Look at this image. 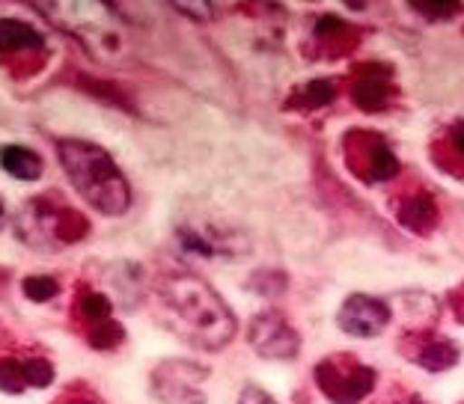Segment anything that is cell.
<instances>
[{
	"instance_id": "cell-5",
	"label": "cell",
	"mask_w": 464,
	"mask_h": 404,
	"mask_svg": "<svg viewBox=\"0 0 464 404\" xmlns=\"http://www.w3.org/2000/svg\"><path fill=\"white\" fill-rule=\"evenodd\" d=\"M315 384L334 404H361L375 387V369L352 354H331L315 366Z\"/></svg>"
},
{
	"instance_id": "cell-11",
	"label": "cell",
	"mask_w": 464,
	"mask_h": 404,
	"mask_svg": "<svg viewBox=\"0 0 464 404\" xmlns=\"http://www.w3.org/2000/svg\"><path fill=\"white\" fill-rule=\"evenodd\" d=\"M54 380V366L45 357H0V390L21 396L27 387H48Z\"/></svg>"
},
{
	"instance_id": "cell-7",
	"label": "cell",
	"mask_w": 464,
	"mask_h": 404,
	"mask_svg": "<svg viewBox=\"0 0 464 404\" xmlns=\"http://www.w3.org/2000/svg\"><path fill=\"white\" fill-rule=\"evenodd\" d=\"M206 378L208 371L191 360H164L152 371V392L164 404H206Z\"/></svg>"
},
{
	"instance_id": "cell-12",
	"label": "cell",
	"mask_w": 464,
	"mask_h": 404,
	"mask_svg": "<svg viewBox=\"0 0 464 404\" xmlns=\"http://www.w3.org/2000/svg\"><path fill=\"white\" fill-rule=\"evenodd\" d=\"M402 342H414L420 348L414 351H405L411 363H420L429 371H444V369H452L459 363V345L450 342V339H431L429 331L423 333H411L405 336Z\"/></svg>"
},
{
	"instance_id": "cell-17",
	"label": "cell",
	"mask_w": 464,
	"mask_h": 404,
	"mask_svg": "<svg viewBox=\"0 0 464 404\" xmlns=\"http://www.w3.org/2000/svg\"><path fill=\"white\" fill-rule=\"evenodd\" d=\"M334 81H310L307 87L298 92V104L304 111H315V108H324V104L334 101Z\"/></svg>"
},
{
	"instance_id": "cell-19",
	"label": "cell",
	"mask_w": 464,
	"mask_h": 404,
	"mask_svg": "<svg viewBox=\"0 0 464 404\" xmlns=\"http://www.w3.org/2000/svg\"><path fill=\"white\" fill-rule=\"evenodd\" d=\"M420 15H426L429 21H450L459 15L461 4H411Z\"/></svg>"
},
{
	"instance_id": "cell-21",
	"label": "cell",
	"mask_w": 464,
	"mask_h": 404,
	"mask_svg": "<svg viewBox=\"0 0 464 404\" xmlns=\"http://www.w3.org/2000/svg\"><path fill=\"white\" fill-rule=\"evenodd\" d=\"M57 404H102L92 392H81V396H72V399H63V401H57Z\"/></svg>"
},
{
	"instance_id": "cell-9",
	"label": "cell",
	"mask_w": 464,
	"mask_h": 404,
	"mask_svg": "<svg viewBox=\"0 0 464 404\" xmlns=\"http://www.w3.org/2000/svg\"><path fill=\"white\" fill-rule=\"evenodd\" d=\"M336 322H340V331H345L348 336L375 339L387 331L390 322H393V306L372 294H352V297H345V303L340 306Z\"/></svg>"
},
{
	"instance_id": "cell-13",
	"label": "cell",
	"mask_w": 464,
	"mask_h": 404,
	"mask_svg": "<svg viewBox=\"0 0 464 404\" xmlns=\"http://www.w3.org/2000/svg\"><path fill=\"white\" fill-rule=\"evenodd\" d=\"M45 39L36 27L18 18H0V54H24V51H42Z\"/></svg>"
},
{
	"instance_id": "cell-8",
	"label": "cell",
	"mask_w": 464,
	"mask_h": 404,
	"mask_svg": "<svg viewBox=\"0 0 464 404\" xmlns=\"http://www.w3.org/2000/svg\"><path fill=\"white\" fill-rule=\"evenodd\" d=\"M247 342L266 360H292L301 351V333L280 310H266L250 322Z\"/></svg>"
},
{
	"instance_id": "cell-10",
	"label": "cell",
	"mask_w": 464,
	"mask_h": 404,
	"mask_svg": "<svg viewBox=\"0 0 464 404\" xmlns=\"http://www.w3.org/2000/svg\"><path fill=\"white\" fill-rule=\"evenodd\" d=\"M390 95H393V69L384 63H369L354 72L352 81V99L361 111L375 113L384 111Z\"/></svg>"
},
{
	"instance_id": "cell-4",
	"label": "cell",
	"mask_w": 464,
	"mask_h": 404,
	"mask_svg": "<svg viewBox=\"0 0 464 404\" xmlns=\"http://www.w3.org/2000/svg\"><path fill=\"white\" fill-rule=\"evenodd\" d=\"M90 223L75 215L66 206H48V199H27V206L18 211L15 232L27 247L42 253H57L69 244L87 236Z\"/></svg>"
},
{
	"instance_id": "cell-15",
	"label": "cell",
	"mask_w": 464,
	"mask_h": 404,
	"mask_svg": "<svg viewBox=\"0 0 464 404\" xmlns=\"http://www.w3.org/2000/svg\"><path fill=\"white\" fill-rule=\"evenodd\" d=\"M348 34H354V30L348 27L345 21L334 18V15H324L313 30V42L319 45L322 57H340L352 48V36Z\"/></svg>"
},
{
	"instance_id": "cell-6",
	"label": "cell",
	"mask_w": 464,
	"mask_h": 404,
	"mask_svg": "<svg viewBox=\"0 0 464 404\" xmlns=\"http://www.w3.org/2000/svg\"><path fill=\"white\" fill-rule=\"evenodd\" d=\"M348 167L354 169L363 182H387L399 173V161L393 155V149L384 143V137L369 134L363 129H354L348 134V140H343Z\"/></svg>"
},
{
	"instance_id": "cell-3",
	"label": "cell",
	"mask_w": 464,
	"mask_h": 404,
	"mask_svg": "<svg viewBox=\"0 0 464 404\" xmlns=\"http://www.w3.org/2000/svg\"><path fill=\"white\" fill-rule=\"evenodd\" d=\"M51 24L75 36L92 57L113 60L125 48L122 18L104 4H36Z\"/></svg>"
},
{
	"instance_id": "cell-1",
	"label": "cell",
	"mask_w": 464,
	"mask_h": 404,
	"mask_svg": "<svg viewBox=\"0 0 464 404\" xmlns=\"http://www.w3.org/2000/svg\"><path fill=\"white\" fill-rule=\"evenodd\" d=\"M164 327L188 345L220 351L236 336V315L218 292L194 274H167L155 285Z\"/></svg>"
},
{
	"instance_id": "cell-22",
	"label": "cell",
	"mask_w": 464,
	"mask_h": 404,
	"mask_svg": "<svg viewBox=\"0 0 464 404\" xmlns=\"http://www.w3.org/2000/svg\"><path fill=\"white\" fill-rule=\"evenodd\" d=\"M6 217H9V215H6V206H4V199H0V229L6 226Z\"/></svg>"
},
{
	"instance_id": "cell-2",
	"label": "cell",
	"mask_w": 464,
	"mask_h": 404,
	"mask_svg": "<svg viewBox=\"0 0 464 404\" xmlns=\"http://www.w3.org/2000/svg\"><path fill=\"white\" fill-rule=\"evenodd\" d=\"M57 155L75 190L96 211L120 217L131 208V188L111 152H104L102 146L90 140L66 137V140H57Z\"/></svg>"
},
{
	"instance_id": "cell-16",
	"label": "cell",
	"mask_w": 464,
	"mask_h": 404,
	"mask_svg": "<svg viewBox=\"0 0 464 404\" xmlns=\"http://www.w3.org/2000/svg\"><path fill=\"white\" fill-rule=\"evenodd\" d=\"M399 220L405 223L408 229H431L438 220V208H435V199L429 194H417L405 199L402 206H399Z\"/></svg>"
},
{
	"instance_id": "cell-14",
	"label": "cell",
	"mask_w": 464,
	"mask_h": 404,
	"mask_svg": "<svg viewBox=\"0 0 464 404\" xmlns=\"http://www.w3.org/2000/svg\"><path fill=\"white\" fill-rule=\"evenodd\" d=\"M0 167H4V173L18 178V182H34V178L42 176V158L34 149L18 146V143L0 146Z\"/></svg>"
},
{
	"instance_id": "cell-20",
	"label": "cell",
	"mask_w": 464,
	"mask_h": 404,
	"mask_svg": "<svg viewBox=\"0 0 464 404\" xmlns=\"http://www.w3.org/2000/svg\"><path fill=\"white\" fill-rule=\"evenodd\" d=\"M238 404H277L266 390H259V387H245L241 390V399H238Z\"/></svg>"
},
{
	"instance_id": "cell-18",
	"label": "cell",
	"mask_w": 464,
	"mask_h": 404,
	"mask_svg": "<svg viewBox=\"0 0 464 404\" xmlns=\"http://www.w3.org/2000/svg\"><path fill=\"white\" fill-rule=\"evenodd\" d=\"M21 289H24V294L30 297V301L45 303V301H51V297H57L60 283H57V276L34 274V276H24V283H21Z\"/></svg>"
}]
</instances>
